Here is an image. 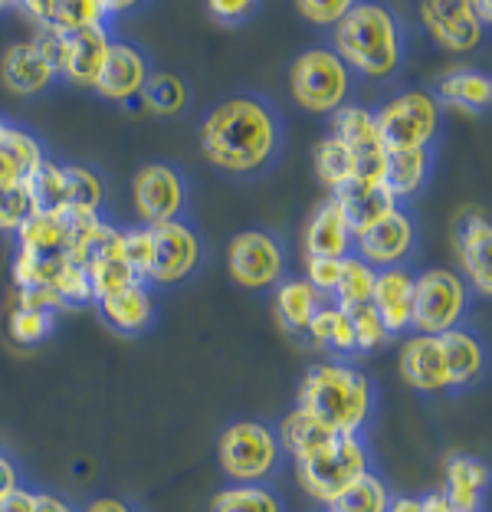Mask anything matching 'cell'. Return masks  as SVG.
Listing matches in <instances>:
<instances>
[{
	"mask_svg": "<svg viewBox=\"0 0 492 512\" xmlns=\"http://www.w3.org/2000/svg\"><path fill=\"white\" fill-rule=\"evenodd\" d=\"M489 493V467L486 460L470 453H450L443 463V486L440 496L447 499L453 512H479Z\"/></svg>",
	"mask_w": 492,
	"mask_h": 512,
	"instance_id": "cell-23",
	"label": "cell"
},
{
	"mask_svg": "<svg viewBox=\"0 0 492 512\" xmlns=\"http://www.w3.org/2000/svg\"><path fill=\"white\" fill-rule=\"evenodd\" d=\"M433 99L440 102V109H456L466 115H486L492 106V79L489 73L476 66H453L447 69L437 83H433Z\"/></svg>",
	"mask_w": 492,
	"mask_h": 512,
	"instance_id": "cell-24",
	"label": "cell"
},
{
	"mask_svg": "<svg viewBox=\"0 0 492 512\" xmlns=\"http://www.w3.org/2000/svg\"><path fill=\"white\" fill-rule=\"evenodd\" d=\"M227 273L246 293H273L289 276V250L276 230L246 227L227 243Z\"/></svg>",
	"mask_w": 492,
	"mask_h": 512,
	"instance_id": "cell-9",
	"label": "cell"
},
{
	"mask_svg": "<svg viewBox=\"0 0 492 512\" xmlns=\"http://www.w3.org/2000/svg\"><path fill=\"white\" fill-rule=\"evenodd\" d=\"M109 46H112L109 27H89L69 33L60 79L76 89H96V79L105 66V56H109Z\"/></svg>",
	"mask_w": 492,
	"mask_h": 512,
	"instance_id": "cell-21",
	"label": "cell"
},
{
	"mask_svg": "<svg viewBox=\"0 0 492 512\" xmlns=\"http://www.w3.org/2000/svg\"><path fill=\"white\" fill-rule=\"evenodd\" d=\"M10 7H14V4H7V0H0V14H7Z\"/></svg>",
	"mask_w": 492,
	"mask_h": 512,
	"instance_id": "cell-58",
	"label": "cell"
},
{
	"mask_svg": "<svg viewBox=\"0 0 492 512\" xmlns=\"http://www.w3.org/2000/svg\"><path fill=\"white\" fill-rule=\"evenodd\" d=\"M23 486V473L17 467V460L10 453L0 450V499H7L10 493H17Z\"/></svg>",
	"mask_w": 492,
	"mask_h": 512,
	"instance_id": "cell-50",
	"label": "cell"
},
{
	"mask_svg": "<svg viewBox=\"0 0 492 512\" xmlns=\"http://www.w3.org/2000/svg\"><path fill=\"white\" fill-rule=\"evenodd\" d=\"M66 37H69V33L56 30V27H37V30H33V37H30V43L37 46V53H40L43 60L50 63L53 69H56V76H60V69H63Z\"/></svg>",
	"mask_w": 492,
	"mask_h": 512,
	"instance_id": "cell-48",
	"label": "cell"
},
{
	"mask_svg": "<svg viewBox=\"0 0 492 512\" xmlns=\"http://www.w3.org/2000/svg\"><path fill=\"white\" fill-rule=\"evenodd\" d=\"M420 250V227L410 207H394V211L378 220L374 227L355 234V253L371 270H394V266H410Z\"/></svg>",
	"mask_w": 492,
	"mask_h": 512,
	"instance_id": "cell-12",
	"label": "cell"
},
{
	"mask_svg": "<svg viewBox=\"0 0 492 512\" xmlns=\"http://www.w3.org/2000/svg\"><path fill=\"white\" fill-rule=\"evenodd\" d=\"M17 250L33 256H66L69 250V224L63 214H40L33 211L17 227Z\"/></svg>",
	"mask_w": 492,
	"mask_h": 512,
	"instance_id": "cell-30",
	"label": "cell"
},
{
	"mask_svg": "<svg viewBox=\"0 0 492 512\" xmlns=\"http://www.w3.org/2000/svg\"><path fill=\"white\" fill-rule=\"evenodd\" d=\"M7 128H10V122L4 119V115H0V142H4V135H7Z\"/></svg>",
	"mask_w": 492,
	"mask_h": 512,
	"instance_id": "cell-57",
	"label": "cell"
},
{
	"mask_svg": "<svg viewBox=\"0 0 492 512\" xmlns=\"http://www.w3.org/2000/svg\"><path fill=\"white\" fill-rule=\"evenodd\" d=\"M92 306H96L102 322L109 325L112 332L125 335V339L145 335L151 325L158 322V296H155V286H148V283H132L119 289V293L96 299Z\"/></svg>",
	"mask_w": 492,
	"mask_h": 512,
	"instance_id": "cell-19",
	"label": "cell"
},
{
	"mask_svg": "<svg viewBox=\"0 0 492 512\" xmlns=\"http://www.w3.org/2000/svg\"><path fill=\"white\" fill-rule=\"evenodd\" d=\"M420 499H424V512H453V509H450V503H447V499L440 496V490H433V493L420 496Z\"/></svg>",
	"mask_w": 492,
	"mask_h": 512,
	"instance_id": "cell-56",
	"label": "cell"
},
{
	"mask_svg": "<svg viewBox=\"0 0 492 512\" xmlns=\"http://www.w3.org/2000/svg\"><path fill=\"white\" fill-rule=\"evenodd\" d=\"M374 125L384 151H437L443 138V109L430 89H397L374 109Z\"/></svg>",
	"mask_w": 492,
	"mask_h": 512,
	"instance_id": "cell-4",
	"label": "cell"
},
{
	"mask_svg": "<svg viewBox=\"0 0 492 512\" xmlns=\"http://www.w3.org/2000/svg\"><path fill=\"white\" fill-rule=\"evenodd\" d=\"M473 289L456 270H420L414 273V306H410V332L443 335L466 325L473 312Z\"/></svg>",
	"mask_w": 492,
	"mask_h": 512,
	"instance_id": "cell-8",
	"label": "cell"
},
{
	"mask_svg": "<svg viewBox=\"0 0 492 512\" xmlns=\"http://www.w3.org/2000/svg\"><path fill=\"white\" fill-rule=\"evenodd\" d=\"M332 50L351 76L368 83H391L404 73L410 33L404 17L388 4H351L342 23L332 30Z\"/></svg>",
	"mask_w": 492,
	"mask_h": 512,
	"instance_id": "cell-2",
	"label": "cell"
},
{
	"mask_svg": "<svg viewBox=\"0 0 492 512\" xmlns=\"http://www.w3.org/2000/svg\"><path fill=\"white\" fill-rule=\"evenodd\" d=\"M302 339H309L315 348L332 352L335 358H342V362H351V358H355V332H351V319H348V312L332 306V302H325V306L315 312V319L309 322V329Z\"/></svg>",
	"mask_w": 492,
	"mask_h": 512,
	"instance_id": "cell-31",
	"label": "cell"
},
{
	"mask_svg": "<svg viewBox=\"0 0 492 512\" xmlns=\"http://www.w3.org/2000/svg\"><path fill=\"white\" fill-rule=\"evenodd\" d=\"M427 37L453 56H470L486 40V27L473 14V0H427L420 4Z\"/></svg>",
	"mask_w": 492,
	"mask_h": 512,
	"instance_id": "cell-13",
	"label": "cell"
},
{
	"mask_svg": "<svg viewBox=\"0 0 492 512\" xmlns=\"http://www.w3.org/2000/svg\"><path fill=\"white\" fill-rule=\"evenodd\" d=\"M348 319H351V332H355V355H374L388 342H394L391 332L384 329V322L374 316L371 306L351 309Z\"/></svg>",
	"mask_w": 492,
	"mask_h": 512,
	"instance_id": "cell-44",
	"label": "cell"
},
{
	"mask_svg": "<svg viewBox=\"0 0 492 512\" xmlns=\"http://www.w3.org/2000/svg\"><path fill=\"white\" fill-rule=\"evenodd\" d=\"M37 512H79L66 496L60 493H43L37 490Z\"/></svg>",
	"mask_w": 492,
	"mask_h": 512,
	"instance_id": "cell-53",
	"label": "cell"
},
{
	"mask_svg": "<svg viewBox=\"0 0 492 512\" xmlns=\"http://www.w3.org/2000/svg\"><path fill=\"white\" fill-rule=\"evenodd\" d=\"M397 365H401L404 384L414 388L417 394H450L447 358H443V345L437 335L407 332Z\"/></svg>",
	"mask_w": 492,
	"mask_h": 512,
	"instance_id": "cell-17",
	"label": "cell"
},
{
	"mask_svg": "<svg viewBox=\"0 0 492 512\" xmlns=\"http://www.w3.org/2000/svg\"><path fill=\"white\" fill-rule=\"evenodd\" d=\"M0 76H4V86L23 99L43 96V92H50L56 83H60L56 69L43 60L30 40H17L7 46L4 60H0Z\"/></svg>",
	"mask_w": 492,
	"mask_h": 512,
	"instance_id": "cell-22",
	"label": "cell"
},
{
	"mask_svg": "<svg viewBox=\"0 0 492 512\" xmlns=\"http://www.w3.org/2000/svg\"><path fill=\"white\" fill-rule=\"evenodd\" d=\"M151 234H155V266H151L148 286H155V289L181 286L201 270L204 237L191 217L151 227Z\"/></svg>",
	"mask_w": 492,
	"mask_h": 512,
	"instance_id": "cell-11",
	"label": "cell"
},
{
	"mask_svg": "<svg viewBox=\"0 0 492 512\" xmlns=\"http://www.w3.org/2000/svg\"><path fill=\"white\" fill-rule=\"evenodd\" d=\"M30 194L33 211L40 214H66V165L46 158L43 165L23 181Z\"/></svg>",
	"mask_w": 492,
	"mask_h": 512,
	"instance_id": "cell-35",
	"label": "cell"
},
{
	"mask_svg": "<svg viewBox=\"0 0 492 512\" xmlns=\"http://www.w3.org/2000/svg\"><path fill=\"white\" fill-rule=\"evenodd\" d=\"M0 148H4L7 155L17 161V165L23 168V174H27V178L43 165L46 158H50V155H46V148H43L40 138L33 135L30 128L14 125V122H10L7 135H4V142H0Z\"/></svg>",
	"mask_w": 492,
	"mask_h": 512,
	"instance_id": "cell-43",
	"label": "cell"
},
{
	"mask_svg": "<svg viewBox=\"0 0 492 512\" xmlns=\"http://www.w3.org/2000/svg\"><path fill=\"white\" fill-rule=\"evenodd\" d=\"M66 256H33L27 250L14 253V266H10V276H14L17 293L20 289H50L56 273L63 270Z\"/></svg>",
	"mask_w": 492,
	"mask_h": 512,
	"instance_id": "cell-40",
	"label": "cell"
},
{
	"mask_svg": "<svg viewBox=\"0 0 492 512\" xmlns=\"http://www.w3.org/2000/svg\"><path fill=\"white\" fill-rule=\"evenodd\" d=\"M371 470V447L361 434H338L332 444L296 467V480L312 503L332 506Z\"/></svg>",
	"mask_w": 492,
	"mask_h": 512,
	"instance_id": "cell-7",
	"label": "cell"
},
{
	"mask_svg": "<svg viewBox=\"0 0 492 512\" xmlns=\"http://www.w3.org/2000/svg\"><path fill=\"white\" fill-rule=\"evenodd\" d=\"M273 430H276L279 447H283V457H289L296 467H299V463H306L309 457H315V453H319L322 447H328L338 437L332 427L322 424L315 414L302 411L299 404L279 417V424H273Z\"/></svg>",
	"mask_w": 492,
	"mask_h": 512,
	"instance_id": "cell-27",
	"label": "cell"
},
{
	"mask_svg": "<svg viewBox=\"0 0 492 512\" xmlns=\"http://www.w3.org/2000/svg\"><path fill=\"white\" fill-rule=\"evenodd\" d=\"M312 165H315L319 184L332 194H338L345 184L355 181V155H351L335 135H325L322 142L312 148Z\"/></svg>",
	"mask_w": 492,
	"mask_h": 512,
	"instance_id": "cell-34",
	"label": "cell"
},
{
	"mask_svg": "<svg viewBox=\"0 0 492 512\" xmlns=\"http://www.w3.org/2000/svg\"><path fill=\"white\" fill-rule=\"evenodd\" d=\"M338 276H342V260H322V256H306V283L315 289L319 296L332 302V293L338 286Z\"/></svg>",
	"mask_w": 492,
	"mask_h": 512,
	"instance_id": "cell-47",
	"label": "cell"
},
{
	"mask_svg": "<svg viewBox=\"0 0 492 512\" xmlns=\"http://www.w3.org/2000/svg\"><path fill=\"white\" fill-rule=\"evenodd\" d=\"M256 10H260L256 0H210L207 4V14L217 23H224V27H240V23L250 20Z\"/></svg>",
	"mask_w": 492,
	"mask_h": 512,
	"instance_id": "cell-49",
	"label": "cell"
},
{
	"mask_svg": "<svg viewBox=\"0 0 492 512\" xmlns=\"http://www.w3.org/2000/svg\"><path fill=\"white\" fill-rule=\"evenodd\" d=\"M391 496L394 493L388 490L384 476L368 470L355 486H348L332 506H325V512H384L391 503Z\"/></svg>",
	"mask_w": 492,
	"mask_h": 512,
	"instance_id": "cell-38",
	"label": "cell"
},
{
	"mask_svg": "<svg viewBox=\"0 0 492 512\" xmlns=\"http://www.w3.org/2000/svg\"><path fill=\"white\" fill-rule=\"evenodd\" d=\"M283 447L273 424L240 417L230 421L217 437V463L230 483H269L283 467Z\"/></svg>",
	"mask_w": 492,
	"mask_h": 512,
	"instance_id": "cell-6",
	"label": "cell"
},
{
	"mask_svg": "<svg viewBox=\"0 0 492 512\" xmlns=\"http://www.w3.org/2000/svg\"><path fill=\"white\" fill-rule=\"evenodd\" d=\"M210 512H286L269 483H227L210 496Z\"/></svg>",
	"mask_w": 492,
	"mask_h": 512,
	"instance_id": "cell-33",
	"label": "cell"
},
{
	"mask_svg": "<svg viewBox=\"0 0 492 512\" xmlns=\"http://www.w3.org/2000/svg\"><path fill=\"white\" fill-rule=\"evenodd\" d=\"M23 181H27L23 168L7 155L4 148H0V188H17V184H23Z\"/></svg>",
	"mask_w": 492,
	"mask_h": 512,
	"instance_id": "cell-52",
	"label": "cell"
},
{
	"mask_svg": "<svg viewBox=\"0 0 492 512\" xmlns=\"http://www.w3.org/2000/svg\"><path fill=\"white\" fill-rule=\"evenodd\" d=\"M132 204L142 227H161L187 217L191 207L187 174L171 161H148L132 178Z\"/></svg>",
	"mask_w": 492,
	"mask_h": 512,
	"instance_id": "cell-10",
	"label": "cell"
},
{
	"mask_svg": "<svg viewBox=\"0 0 492 512\" xmlns=\"http://www.w3.org/2000/svg\"><path fill=\"white\" fill-rule=\"evenodd\" d=\"M142 109L148 115H161V119H178V115L191 106V86L178 73H151L148 86L142 89Z\"/></svg>",
	"mask_w": 492,
	"mask_h": 512,
	"instance_id": "cell-32",
	"label": "cell"
},
{
	"mask_svg": "<svg viewBox=\"0 0 492 512\" xmlns=\"http://www.w3.org/2000/svg\"><path fill=\"white\" fill-rule=\"evenodd\" d=\"M335 197H338V204H342V211H345L348 224H351L355 234L374 227L378 220L388 217L394 207H401V204H394V197L388 191H384V184H358V181H351Z\"/></svg>",
	"mask_w": 492,
	"mask_h": 512,
	"instance_id": "cell-29",
	"label": "cell"
},
{
	"mask_svg": "<svg viewBox=\"0 0 492 512\" xmlns=\"http://www.w3.org/2000/svg\"><path fill=\"white\" fill-rule=\"evenodd\" d=\"M151 73L155 69H151V56L145 46H138L135 40L112 37L109 56H105V66L92 92L105 102H115V106H128V102L142 96Z\"/></svg>",
	"mask_w": 492,
	"mask_h": 512,
	"instance_id": "cell-14",
	"label": "cell"
},
{
	"mask_svg": "<svg viewBox=\"0 0 492 512\" xmlns=\"http://www.w3.org/2000/svg\"><path fill=\"white\" fill-rule=\"evenodd\" d=\"M296 404L319 417L335 434L365 437V427L378 407V391L358 365L342 362V358H325V362L306 368Z\"/></svg>",
	"mask_w": 492,
	"mask_h": 512,
	"instance_id": "cell-3",
	"label": "cell"
},
{
	"mask_svg": "<svg viewBox=\"0 0 492 512\" xmlns=\"http://www.w3.org/2000/svg\"><path fill=\"white\" fill-rule=\"evenodd\" d=\"M56 329V312H46V309H33V306H23V302H14L10 306V316H7V332L10 339L23 348H33L46 342Z\"/></svg>",
	"mask_w": 492,
	"mask_h": 512,
	"instance_id": "cell-39",
	"label": "cell"
},
{
	"mask_svg": "<svg viewBox=\"0 0 492 512\" xmlns=\"http://www.w3.org/2000/svg\"><path fill=\"white\" fill-rule=\"evenodd\" d=\"M351 0H299L296 4V14L312 23V27H325V30H335L342 17L348 14Z\"/></svg>",
	"mask_w": 492,
	"mask_h": 512,
	"instance_id": "cell-46",
	"label": "cell"
},
{
	"mask_svg": "<svg viewBox=\"0 0 492 512\" xmlns=\"http://www.w3.org/2000/svg\"><path fill=\"white\" fill-rule=\"evenodd\" d=\"M30 214L33 204L23 184H17V188H0V234H17V227Z\"/></svg>",
	"mask_w": 492,
	"mask_h": 512,
	"instance_id": "cell-45",
	"label": "cell"
},
{
	"mask_svg": "<svg viewBox=\"0 0 492 512\" xmlns=\"http://www.w3.org/2000/svg\"><path fill=\"white\" fill-rule=\"evenodd\" d=\"M358 79L328 43L309 46L289 63L292 102L309 115H335L355 96Z\"/></svg>",
	"mask_w": 492,
	"mask_h": 512,
	"instance_id": "cell-5",
	"label": "cell"
},
{
	"mask_svg": "<svg viewBox=\"0 0 492 512\" xmlns=\"http://www.w3.org/2000/svg\"><path fill=\"white\" fill-rule=\"evenodd\" d=\"M410 306H414V270L410 266L378 270L371 289V309L391 332V339L410 332Z\"/></svg>",
	"mask_w": 492,
	"mask_h": 512,
	"instance_id": "cell-20",
	"label": "cell"
},
{
	"mask_svg": "<svg viewBox=\"0 0 492 512\" xmlns=\"http://www.w3.org/2000/svg\"><path fill=\"white\" fill-rule=\"evenodd\" d=\"M443 345V358H447V375H450V391H466L476 388L486 375L489 355H486V342L479 339V332H473L470 325H460V329H450L437 335Z\"/></svg>",
	"mask_w": 492,
	"mask_h": 512,
	"instance_id": "cell-25",
	"label": "cell"
},
{
	"mask_svg": "<svg viewBox=\"0 0 492 512\" xmlns=\"http://www.w3.org/2000/svg\"><path fill=\"white\" fill-rule=\"evenodd\" d=\"M37 27H56L63 33L109 27L122 10L135 4H112V0H23L17 4Z\"/></svg>",
	"mask_w": 492,
	"mask_h": 512,
	"instance_id": "cell-16",
	"label": "cell"
},
{
	"mask_svg": "<svg viewBox=\"0 0 492 512\" xmlns=\"http://www.w3.org/2000/svg\"><path fill=\"white\" fill-rule=\"evenodd\" d=\"M302 250L306 256H322V260H345L355 250V230L335 194L312 207L306 227H302Z\"/></svg>",
	"mask_w": 492,
	"mask_h": 512,
	"instance_id": "cell-18",
	"label": "cell"
},
{
	"mask_svg": "<svg viewBox=\"0 0 492 512\" xmlns=\"http://www.w3.org/2000/svg\"><path fill=\"white\" fill-rule=\"evenodd\" d=\"M325 296H319L315 289L306 283L302 276H286L283 283L273 289V312H276V322L283 325L289 335L302 339L309 329V322L315 319V312L325 306Z\"/></svg>",
	"mask_w": 492,
	"mask_h": 512,
	"instance_id": "cell-28",
	"label": "cell"
},
{
	"mask_svg": "<svg viewBox=\"0 0 492 512\" xmlns=\"http://www.w3.org/2000/svg\"><path fill=\"white\" fill-rule=\"evenodd\" d=\"M0 512H37V490L20 486L17 493H10L7 499H0Z\"/></svg>",
	"mask_w": 492,
	"mask_h": 512,
	"instance_id": "cell-51",
	"label": "cell"
},
{
	"mask_svg": "<svg viewBox=\"0 0 492 512\" xmlns=\"http://www.w3.org/2000/svg\"><path fill=\"white\" fill-rule=\"evenodd\" d=\"M433 161L437 151L417 148V151H388V168H384V191L394 197V204L410 207L420 194L427 191L433 178Z\"/></svg>",
	"mask_w": 492,
	"mask_h": 512,
	"instance_id": "cell-26",
	"label": "cell"
},
{
	"mask_svg": "<svg viewBox=\"0 0 492 512\" xmlns=\"http://www.w3.org/2000/svg\"><path fill=\"white\" fill-rule=\"evenodd\" d=\"M384 512H424V499L414 496V493H401V496H391V503Z\"/></svg>",
	"mask_w": 492,
	"mask_h": 512,
	"instance_id": "cell-55",
	"label": "cell"
},
{
	"mask_svg": "<svg viewBox=\"0 0 492 512\" xmlns=\"http://www.w3.org/2000/svg\"><path fill=\"white\" fill-rule=\"evenodd\" d=\"M66 214H105V181L89 165H66Z\"/></svg>",
	"mask_w": 492,
	"mask_h": 512,
	"instance_id": "cell-36",
	"label": "cell"
},
{
	"mask_svg": "<svg viewBox=\"0 0 492 512\" xmlns=\"http://www.w3.org/2000/svg\"><path fill=\"white\" fill-rule=\"evenodd\" d=\"M122 260L125 266L132 270L135 279H142L148 283L151 279V266H155V234H151V227H125L122 234Z\"/></svg>",
	"mask_w": 492,
	"mask_h": 512,
	"instance_id": "cell-41",
	"label": "cell"
},
{
	"mask_svg": "<svg viewBox=\"0 0 492 512\" xmlns=\"http://www.w3.org/2000/svg\"><path fill=\"white\" fill-rule=\"evenodd\" d=\"M86 512H138V509L132 503H125V499H119V496H96L86 506Z\"/></svg>",
	"mask_w": 492,
	"mask_h": 512,
	"instance_id": "cell-54",
	"label": "cell"
},
{
	"mask_svg": "<svg viewBox=\"0 0 492 512\" xmlns=\"http://www.w3.org/2000/svg\"><path fill=\"white\" fill-rule=\"evenodd\" d=\"M53 293H56V299L63 302V309H76V306H92V283H89V273H86V266H79V263H73L66 256L63 260V270L56 273V279H53Z\"/></svg>",
	"mask_w": 492,
	"mask_h": 512,
	"instance_id": "cell-42",
	"label": "cell"
},
{
	"mask_svg": "<svg viewBox=\"0 0 492 512\" xmlns=\"http://www.w3.org/2000/svg\"><path fill=\"white\" fill-rule=\"evenodd\" d=\"M479 512H483V509H479Z\"/></svg>",
	"mask_w": 492,
	"mask_h": 512,
	"instance_id": "cell-59",
	"label": "cell"
},
{
	"mask_svg": "<svg viewBox=\"0 0 492 512\" xmlns=\"http://www.w3.org/2000/svg\"><path fill=\"white\" fill-rule=\"evenodd\" d=\"M374 276L378 270H371L365 260H358L355 253L342 260V276H338V286L332 293V306H338L342 312L371 306V289H374Z\"/></svg>",
	"mask_w": 492,
	"mask_h": 512,
	"instance_id": "cell-37",
	"label": "cell"
},
{
	"mask_svg": "<svg viewBox=\"0 0 492 512\" xmlns=\"http://www.w3.org/2000/svg\"><path fill=\"white\" fill-rule=\"evenodd\" d=\"M197 145H201L207 165L227 178H260L283 158V112L260 92H233L201 115Z\"/></svg>",
	"mask_w": 492,
	"mask_h": 512,
	"instance_id": "cell-1",
	"label": "cell"
},
{
	"mask_svg": "<svg viewBox=\"0 0 492 512\" xmlns=\"http://www.w3.org/2000/svg\"><path fill=\"white\" fill-rule=\"evenodd\" d=\"M453 247L456 260H460V273L466 286L473 289V296L489 299L492 296V224L483 211L466 207L456 220L453 230Z\"/></svg>",
	"mask_w": 492,
	"mask_h": 512,
	"instance_id": "cell-15",
	"label": "cell"
}]
</instances>
